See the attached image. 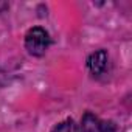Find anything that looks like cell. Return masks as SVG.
<instances>
[{"label":"cell","instance_id":"6da1fadb","mask_svg":"<svg viewBox=\"0 0 132 132\" xmlns=\"http://www.w3.org/2000/svg\"><path fill=\"white\" fill-rule=\"evenodd\" d=\"M51 44L50 34L42 27H33L25 34V48L31 56H44Z\"/></svg>","mask_w":132,"mask_h":132},{"label":"cell","instance_id":"7a4b0ae2","mask_svg":"<svg viewBox=\"0 0 132 132\" xmlns=\"http://www.w3.org/2000/svg\"><path fill=\"white\" fill-rule=\"evenodd\" d=\"M82 132H117V126L110 120H101L92 112H86L81 120Z\"/></svg>","mask_w":132,"mask_h":132},{"label":"cell","instance_id":"3957f363","mask_svg":"<svg viewBox=\"0 0 132 132\" xmlns=\"http://www.w3.org/2000/svg\"><path fill=\"white\" fill-rule=\"evenodd\" d=\"M107 65H109V54L106 50H98L87 57V69L93 76L104 75Z\"/></svg>","mask_w":132,"mask_h":132},{"label":"cell","instance_id":"277c9868","mask_svg":"<svg viewBox=\"0 0 132 132\" xmlns=\"http://www.w3.org/2000/svg\"><path fill=\"white\" fill-rule=\"evenodd\" d=\"M50 132H76V124L72 118H67V120L57 123Z\"/></svg>","mask_w":132,"mask_h":132},{"label":"cell","instance_id":"5b68a950","mask_svg":"<svg viewBox=\"0 0 132 132\" xmlns=\"http://www.w3.org/2000/svg\"><path fill=\"white\" fill-rule=\"evenodd\" d=\"M6 79H8V78H6V73H5L2 69H0V87L6 84Z\"/></svg>","mask_w":132,"mask_h":132}]
</instances>
